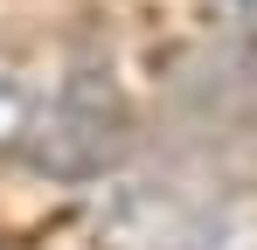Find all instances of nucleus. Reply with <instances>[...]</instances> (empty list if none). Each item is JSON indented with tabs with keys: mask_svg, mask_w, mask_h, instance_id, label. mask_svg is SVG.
<instances>
[{
	"mask_svg": "<svg viewBox=\"0 0 257 250\" xmlns=\"http://www.w3.org/2000/svg\"><path fill=\"white\" fill-rule=\"evenodd\" d=\"M28 125H35V97H28L14 77H0V146H7V139H21Z\"/></svg>",
	"mask_w": 257,
	"mask_h": 250,
	"instance_id": "1",
	"label": "nucleus"
},
{
	"mask_svg": "<svg viewBox=\"0 0 257 250\" xmlns=\"http://www.w3.org/2000/svg\"><path fill=\"white\" fill-rule=\"evenodd\" d=\"M236 14H243V21H257V0H236Z\"/></svg>",
	"mask_w": 257,
	"mask_h": 250,
	"instance_id": "2",
	"label": "nucleus"
}]
</instances>
